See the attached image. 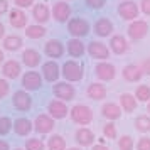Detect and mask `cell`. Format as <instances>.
Returning <instances> with one entry per match:
<instances>
[{"instance_id": "cell-21", "label": "cell", "mask_w": 150, "mask_h": 150, "mask_svg": "<svg viewBox=\"0 0 150 150\" xmlns=\"http://www.w3.org/2000/svg\"><path fill=\"white\" fill-rule=\"evenodd\" d=\"M41 54L35 51V49H25L24 52H22V62L27 66V68H35V66H39V62H41Z\"/></svg>"}, {"instance_id": "cell-3", "label": "cell", "mask_w": 150, "mask_h": 150, "mask_svg": "<svg viewBox=\"0 0 150 150\" xmlns=\"http://www.w3.org/2000/svg\"><path fill=\"white\" fill-rule=\"evenodd\" d=\"M68 32L74 39H81L84 35L89 32V24L84 19H79V17H76V19H71L68 22Z\"/></svg>"}, {"instance_id": "cell-11", "label": "cell", "mask_w": 150, "mask_h": 150, "mask_svg": "<svg viewBox=\"0 0 150 150\" xmlns=\"http://www.w3.org/2000/svg\"><path fill=\"white\" fill-rule=\"evenodd\" d=\"M54 95L56 98H59V101H71L74 98V88L66 81L57 83V84H54Z\"/></svg>"}, {"instance_id": "cell-35", "label": "cell", "mask_w": 150, "mask_h": 150, "mask_svg": "<svg viewBox=\"0 0 150 150\" xmlns=\"http://www.w3.org/2000/svg\"><path fill=\"white\" fill-rule=\"evenodd\" d=\"M44 149H46V145L41 138H30L25 143V150H44Z\"/></svg>"}, {"instance_id": "cell-32", "label": "cell", "mask_w": 150, "mask_h": 150, "mask_svg": "<svg viewBox=\"0 0 150 150\" xmlns=\"http://www.w3.org/2000/svg\"><path fill=\"white\" fill-rule=\"evenodd\" d=\"M49 150H66V140L61 135H52L47 142Z\"/></svg>"}, {"instance_id": "cell-50", "label": "cell", "mask_w": 150, "mask_h": 150, "mask_svg": "<svg viewBox=\"0 0 150 150\" xmlns=\"http://www.w3.org/2000/svg\"><path fill=\"white\" fill-rule=\"evenodd\" d=\"M149 111H150V103H149Z\"/></svg>"}, {"instance_id": "cell-9", "label": "cell", "mask_w": 150, "mask_h": 150, "mask_svg": "<svg viewBox=\"0 0 150 150\" xmlns=\"http://www.w3.org/2000/svg\"><path fill=\"white\" fill-rule=\"evenodd\" d=\"M88 54L93 59H108L110 57V49L100 41H91L88 44Z\"/></svg>"}, {"instance_id": "cell-23", "label": "cell", "mask_w": 150, "mask_h": 150, "mask_svg": "<svg viewBox=\"0 0 150 150\" xmlns=\"http://www.w3.org/2000/svg\"><path fill=\"white\" fill-rule=\"evenodd\" d=\"M32 128H34V125H32V122L30 120H27V118H17L14 122V130L17 135L21 137H27L30 132H32Z\"/></svg>"}, {"instance_id": "cell-38", "label": "cell", "mask_w": 150, "mask_h": 150, "mask_svg": "<svg viewBox=\"0 0 150 150\" xmlns=\"http://www.w3.org/2000/svg\"><path fill=\"white\" fill-rule=\"evenodd\" d=\"M105 4H106V0H86V5L89 8H93V10H100V8L105 7Z\"/></svg>"}, {"instance_id": "cell-30", "label": "cell", "mask_w": 150, "mask_h": 150, "mask_svg": "<svg viewBox=\"0 0 150 150\" xmlns=\"http://www.w3.org/2000/svg\"><path fill=\"white\" fill-rule=\"evenodd\" d=\"M46 34H47V30L42 27V25H39V24L29 25V27L25 29V35H27L29 39H41V37H44Z\"/></svg>"}, {"instance_id": "cell-47", "label": "cell", "mask_w": 150, "mask_h": 150, "mask_svg": "<svg viewBox=\"0 0 150 150\" xmlns=\"http://www.w3.org/2000/svg\"><path fill=\"white\" fill-rule=\"evenodd\" d=\"M4 35H5V27H4V24L0 22V39H4Z\"/></svg>"}, {"instance_id": "cell-40", "label": "cell", "mask_w": 150, "mask_h": 150, "mask_svg": "<svg viewBox=\"0 0 150 150\" xmlns=\"http://www.w3.org/2000/svg\"><path fill=\"white\" fill-rule=\"evenodd\" d=\"M8 91H10L8 83L5 81V79H0V100H4V98L8 95Z\"/></svg>"}, {"instance_id": "cell-6", "label": "cell", "mask_w": 150, "mask_h": 150, "mask_svg": "<svg viewBox=\"0 0 150 150\" xmlns=\"http://www.w3.org/2000/svg\"><path fill=\"white\" fill-rule=\"evenodd\" d=\"M34 130L37 133H51L54 130V118L49 115H37L34 120Z\"/></svg>"}, {"instance_id": "cell-4", "label": "cell", "mask_w": 150, "mask_h": 150, "mask_svg": "<svg viewBox=\"0 0 150 150\" xmlns=\"http://www.w3.org/2000/svg\"><path fill=\"white\" fill-rule=\"evenodd\" d=\"M118 14L120 17H123L125 21H135L137 17H138V12H140V8L137 5L135 2H132V0H127V2H122L120 5H118Z\"/></svg>"}, {"instance_id": "cell-18", "label": "cell", "mask_w": 150, "mask_h": 150, "mask_svg": "<svg viewBox=\"0 0 150 150\" xmlns=\"http://www.w3.org/2000/svg\"><path fill=\"white\" fill-rule=\"evenodd\" d=\"M32 17L35 19V22L41 25V24H46L51 17V10L46 4H35L34 8H32Z\"/></svg>"}, {"instance_id": "cell-12", "label": "cell", "mask_w": 150, "mask_h": 150, "mask_svg": "<svg viewBox=\"0 0 150 150\" xmlns=\"http://www.w3.org/2000/svg\"><path fill=\"white\" fill-rule=\"evenodd\" d=\"M47 111H49V116H52L54 120H62L66 118V115L69 113L68 106L64 105V101H59V100H54L47 105Z\"/></svg>"}, {"instance_id": "cell-16", "label": "cell", "mask_w": 150, "mask_h": 150, "mask_svg": "<svg viewBox=\"0 0 150 150\" xmlns=\"http://www.w3.org/2000/svg\"><path fill=\"white\" fill-rule=\"evenodd\" d=\"M42 74H44V79L49 83L56 81L59 74H61V71H59V66H57V62L54 61H47L42 64Z\"/></svg>"}, {"instance_id": "cell-34", "label": "cell", "mask_w": 150, "mask_h": 150, "mask_svg": "<svg viewBox=\"0 0 150 150\" xmlns=\"http://www.w3.org/2000/svg\"><path fill=\"white\" fill-rule=\"evenodd\" d=\"M118 149L120 150H133V138L130 135H123L118 140Z\"/></svg>"}, {"instance_id": "cell-37", "label": "cell", "mask_w": 150, "mask_h": 150, "mask_svg": "<svg viewBox=\"0 0 150 150\" xmlns=\"http://www.w3.org/2000/svg\"><path fill=\"white\" fill-rule=\"evenodd\" d=\"M103 135L106 137V138L115 140V138H116V127H115V123H106V125L103 127Z\"/></svg>"}, {"instance_id": "cell-48", "label": "cell", "mask_w": 150, "mask_h": 150, "mask_svg": "<svg viewBox=\"0 0 150 150\" xmlns=\"http://www.w3.org/2000/svg\"><path fill=\"white\" fill-rule=\"evenodd\" d=\"M4 62V51H0V64Z\"/></svg>"}, {"instance_id": "cell-33", "label": "cell", "mask_w": 150, "mask_h": 150, "mask_svg": "<svg viewBox=\"0 0 150 150\" xmlns=\"http://www.w3.org/2000/svg\"><path fill=\"white\" fill-rule=\"evenodd\" d=\"M135 98L138 100V101H150V86H147V84H140L138 88H137L135 91Z\"/></svg>"}, {"instance_id": "cell-5", "label": "cell", "mask_w": 150, "mask_h": 150, "mask_svg": "<svg viewBox=\"0 0 150 150\" xmlns=\"http://www.w3.org/2000/svg\"><path fill=\"white\" fill-rule=\"evenodd\" d=\"M149 34V24L143 21H133L128 25V37L133 41H140Z\"/></svg>"}, {"instance_id": "cell-46", "label": "cell", "mask_w": 150, "mask_h": 150, "mask_svg": "<svg viewBox=\"0 0 150 150\" xmlns=\"http://www.w3.org/2000/svg\"><path fill=\"white\" fill-rule=\"evenodd\" d=\"M93 150H110L106 145H101V143H98V145H93Z\"/></svg>"}, {"instance_id": "cell-19", "label": "cell", "mask_w": 150, "mask_h": 150, "mask_svg": "<svg viewBox=\"0 0 150 150\" xmlns=\"http://www.w3.org/2000/svg\"><path fill=\"white\" fill-rule=\"evenodd\" d=\"M122 73H123V78H125L127 81H130V83L140 81L142 76H143L142 68H140V66H135V64H128V66H125Z\"/></svg>"}, {"instance_id": "cell-28", "label": "cell", "mask_w": 150, "mask_h": 150, "mask_svg": "<svg viewBox=\"0 0 150 150\" xmlns=\"http://www.w3.org/2000/svg\"><path fill=\"white\" fill-rule=\"evenodd\" d=\"M120 105H122V110L132 113V111L137 108V98L133 95H130V93H123V95L120 96Z\"/></svg>"}, {"instance_id": "cell-20", "label": "cell", "mask_w": 150, "mask_h": 150, "mask_svg": "<svg viewBox=\"0 0 150 150\" xmlns=\"http://www.w3.org/2000/svg\"><path fill=\"white\" fill-rule=\"evenodd\" d=\"M95 32H96V35H100V37H106V35H110L111 32H113V24H111V21L106 19V17L98 19L96 24H95Z\"/></svg>"}, {"instance_id": "cell-49", "label": "cell", "mask_w": 150, "mask_h": 150, "mask_svg": "<svg viewBox=\"0 0 150 150\" xmlns=\"http://www.w3.org/2000/svg\"><path fill=\"white\" fill-rule=\"evenodd\" d=\"M68 150H81V149H78V147H73V149H68Z\"/></svg>"}, {"instance_id": "cell-22", "label": "cell", "mask_w": 150, "mask_h": 150, "mask_svg": "<svg viewBox=\"0 0 150 150\" xmlns=\"http://www.w3.org/2000/svg\"><path fill=\"white\" fill-rule=\"evenodd\" d=\"M2 74L8 78V79H15L17 76L21 74V64L14 59H10V61L4 62V66H2Z\"/></svg>"}, {"instance_id": "cell-1", "label": "cell", "mask_w": 150, "mask_h": 150, "mask_svg": "<svg viewBox=\"0 0 150 150\" xmlns=\"http://www.w3.org/2000/svg\"><path fill=\"white\" fill-rule=\"evenodd\" d=\"M69 113H71V120L78 125H89L93 122V110L86 105H76Z\"/></svg>"}, {"instance_id": "cell-45", "label": "cell", "mask_w": 150, "mask_h": 150, "mask_svg": "<svg viewBox=\"0 0 150 150\" xmlns=\"http://www.w3.org/2000/svg\"><path fill=\"white\" fill-rule=\"evenodd\" d=\"M0 150H10V147L5 140H0Z\"/></svg>"}, {"instance_id": "cell-10", "label": "cell", "mask_w": 150, "mask_h": 150, "mask_svg": "<svg viewBox=\"0 0 150 150\" xmlns=\"http://www.w3.org/2000/svg\"><path fill=\"white\" fill-rule=\"evenodd\" d=\"M69 15H71V7L66 2H56L54 7H52V17H54L56 22L59 24H64L66 21H69Z\"/></svg>"}, {"instance_id": "cell-25", "label": "cell", "mask_w": 150, "mask_h": 150, "mask_svg": "<svg viewBox=\"0 0 150 150\" xmlns=\"http://www.w3.org/2000/svg\"><path fill=\"white\" fill-rule=\"evenodd\" d=\"M110 47L115 54H125L128 51V44H127V39L123 35H113L111 41H110Z\"/></svg>"}, {"instance_id": "cell-51", "label": "cell", "mask_w": 150, "mask_h": 150, "mask_svg": "<svg viewBox=\"0 0 150 150\" xmlns=\"http://www.w3.org/2000/svg\"><path fill=\"white\" fill-rule=\"evenodd\" d=\"M15 150H22V149H15Z\"/></svg>"}, {"instance_id": "cell-36", "label": "cell", "mask_w": 150, "mask_h": 150, "mask_svg": "<svg viewBox=\"0 0 150 150\" xmlns=\"http://www.w3.org/2000/svg\"><path fill=\"white\" fill-rule=\"evenodd\" d=\"M12 130V120L8 116H2L0 118V135H7Z\"/></svg>"}, {"instance_id": "cell-42", "label": "cell", "mask_w": 150, "mask_h": 150, "mask_svg": "<svg viewBox=\"0 0 150 150\" xmlns=\"http://www.w3.org/2000/svg\"><path fill=\"white\" fill-rule=\"evenodd\" d=\"M140 10L145 15H150V0H142L140 2Z\"/></svg>"}, {"instance_id": "cell-29", "label": "cell", "mask_w": 150, "mask_h": 150, "mask_svg": "<svg viewBox=\"0 0 150 150\" xmlns=\"http://www.w3.org/2000/svg\"><path fill=\"white\" fill-rule=\"evenodd\" d=\"M21 47H22V37H19V35H8V37L4 39V49L5 51L15 52V51H19Z\"/></svg>"}, {"instance_id": "cell-43", "label": "cell", "mask_w": 150, "mask_h": 150, "mask_svg": "<svg viewBox=\"0 0 150 150\" xmlns=\"http://www.w3.org/2000/svg\"><path fill=\"white\" fill-rule=\"evenodd\" d=\"M140 68H142L143 74H149L150 76V57H147V59L142 62V66H140Z\"/></svg>"}, {"instance_id": "cell-44", "label": "cell", "mask_w": 150, "mask_h": 150, "mask_svg": "<svg viewBox=\"0 0 150 150\" xmlns=\"http://www.w3.org/2000/svg\"><path fill=\"white\" fill-rule=\"evenodd\" d=\"M8 10V2L7 0H0V15H4Z\"/></svg>"}, {"instance_id": "cell-39", "label": "cell", "mask_w": 150, "mask_h": 150, "mask_svg": "<svg viewBox=\"0 0 150 150\" xmlns=\"http://www.w3.org/2000/svg\"><path fill=\"white\" fill-rule=\"evenodd\" d=\"M137 150H150V138L149 137H142V138L138 140Z\"/></svg>"}, {"instance_id": "cell-8", "label": "cell", "mask_w": 150, "mask_h": 150, "mask_svg": "<svg viewBox=\"0 0 150 150\" xmlns=\"http://www.w3.org/2000/svg\"><path fill=\"white\" fill-rule=\"evenodd\" d=\"M22 86L27 89V91H35V89L42 88V78L39 73L35 71H29L22 76Z\"/></svg>"}, {"instance_id": "cell-26", "label": "cell", "mask_w": 150, "mask_h": 150, "mask_svg": "<svg viewBox=\"0 0 150 150\" xmlns=\"http://www.w3.org/2000/svg\"><path fill=\"white\" fill-rule=\"evenodd\" d=\"M86 95H88L89 100H96V101H100L103 100L105 96H106V88L100 84V83H93V84H89L88 89H86Z\"/></svg>"}, {"instance_id": "cell-2", "label": "cell", "mask_w": 150, "mask_h": 150, "mask_svg": "<svg viewBox=\"0 0 150 150\" xmlns=\"http://www.w3.org/2000/svg\"><path fill=\"white\" fill-rule=\"evenodd\" d=\"M61 74L64 76L66 81H73V83L81 81L83 79V66L76 61H66L62 64Z\"/></svg>"}, {"instance_id": "cell-13", "label": "cell", "mask_w": 150, "mask_h": 150, "mask_svg": "<svg viewBox=\"0 0 150 150\" xmlns=\"http://www.w3.org/2000/svg\"><path fill=\"white\" fill-rule=\"evenodd\" d=\"M95 71H96V76L100 79H103V81H111V79H115V76H116L115 66L110 64V62H100L95 68Z\"/></svg>"}, {"instance_id": "cell-17", "label": "cell", "mask_w": 150, "mask_h": 150, "mask_svg": "<svg viewBox=\"0 0 150 150\" xmlns=\"http://www.w3.org/2000/svg\"><path fill=\"white\" fill-rule=\"evenodd\" d=\"M95 138H96L95 133L89 128H86V127H81V128L76 130V142L79 143L81 147H89V145H93Z\"/></svg>"}, {"instance_id": "cell-24", "label": "cell", "mask_w": 150, "mask_h": 150, "mask_svg": "<svg viewBox=\"0 0 150 150\" xmlns=\"http://www.w3.org/2000/svg\"><path fill=\"white\" fill-rule=\"evenodd\" d=\"M101 115L106 120H118L122 116V108L115 103H105L101 106Z\"/></svg>"}, {"instance_id": "cell-15", "label": "cell", "mask_w": 150, "mask_h": 150, "mask_svg": "<svg viewBox=\"0 0 150 150\" xmlns=\"http://www.w3.org/2000/svg\"><path fill=\"white\" fill-rule=\"evenodd\" d=\"M27 15L25 12H22L21 8H14V10H10L8 12V22H10V25L12 27H17V29H22L27 25Z\"/></svg>"}, {"instance_id": "cell-27", "label": "cell", "mask_w": 150, "mask_h": 150, "mask_svg": "<svg viewBox=\"0 0 150 150\" xmlns=\"http://www.w3.org/2000/svg\"><path fill=\"white\" fill-rule=\"evenodd\" d=\"M84 44L81 42V39H69L68 41V52L69 56H73V57H81L84 54Z\"/></svg>"}, {"instance_id": "cell-7", "label": "cell", "mask_w": 150, "mask_h": 150, "mask_svg": "<svg viewBox=\"0 0 150 150\" xmlns=\"http://www.w3.org/2000/svg\"><path fill=\"white\" fill-rule=\"evenodd\" d=\"M12 103H14V108H17L19 111H29L32 106V98L27 91H15L12 96Z\"/></svg>"}, {"instance_id": "cell-14", "label": "cell", "mask_w": 150, "mask_h": 150, "mask_svg": "<svg viewBox=\"0 0 150 150\" xmlns=\"http://www.w3.org/2000/svg\"><path fill=\"white\" fill-rule=\"evenodd\" d=\"M44 51H46V54H47L49 57L57 59V57H61V56L64 54V46H62L61 41H57V39H51V41L46 42Z\"/></svg>"}, {"instance_id": "cell-41", "label": "cell", "mask_w": 150, "mask_h": 150, "mask_svg": "<svg viewBox=\"0 0 150 150\" xmlns=\"http://www.w3.org/2000/svg\"><path fill=\"white\" fill-rule=\"evenodd\" d=\"M14 4L17 5L19 8H27L34 4V0H14Z\"/></svg>"}, {"instance_id": "cell-31", "label": "cell", "mask_w": 150, "mask_h": 150, "mask_svg": "<svg viewBox=\"0 0 150 150\" xmlns=\"http://www.w3.org/2000/svg\"><path fill=\"white\" fill-rule=\"evenodd\" d=\"M135 128L142 133H149L150 132V116L140 115L135 118Z\"/></svg>"}]
</instances>
